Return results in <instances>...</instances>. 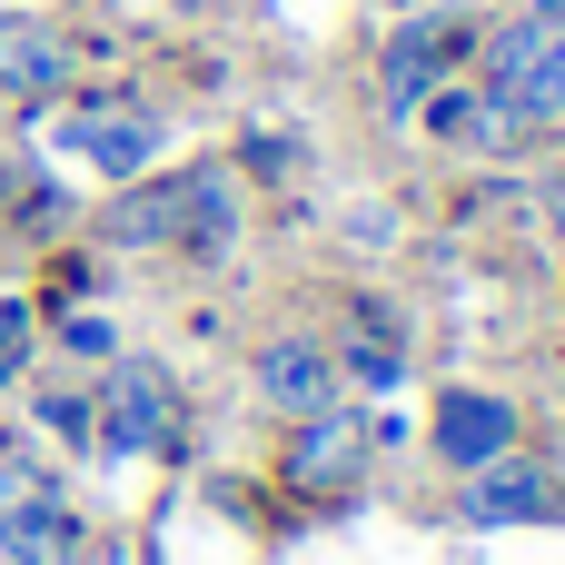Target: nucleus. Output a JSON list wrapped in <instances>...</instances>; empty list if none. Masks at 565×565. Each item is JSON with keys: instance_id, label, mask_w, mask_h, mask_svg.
<instances>
[{"instance_id": "f257e3e1", "label": "nucleus", "mask_w": 565, "mask_h": 565, "mask_svg": "<svg viewBox=\"0 0 565 565\" xmlns=\"http://www.w3.org/2000/svg\"><path fill=\"white\" fill-rule=\"evenodd\" d=\"M556 109H565V0H526V10H507V30L487 40L477 129H487V139H536Z\"/></svg>"}, {"instance_id": "f03ea898", "label": "nucleus", "mask_w": 565, "mask_h": 565, "mask_svg": "<svg viewBox=\"0 0 565 565\" xmlns=\"http://www.w3.org/2000/svg\"><path fill=\"white\" fill-rule=\"evenodd\" d=\"M0 556L10 565L79 556V516H70V497H60V477L40 457H0Z\"/></svg>"}, {"instance_id": "7ed1b4c3", "label": "nucleus", "mask_w": 565, "mask_h": 565, "mask_svg": "<svg viewBox=\"0 0 565 565\" xmlns=\"http://www.w3.org/2000/svg\"><path fill=\"white\" fill-rule=\"evenodd\" d=\"M159 109H139V99H79L70 119H60V149H70V169H89V179H149V159H159Z\"/></svg>"}, {"instance_id": "20e7f679", "label": "nucleus", "mask_w": 565, "mask_h": 565, "mask_svg": "<svg viewBox=\"0 0 565 565\" xmlns=\"http://www.w3.org/2000/svg\"><path fill=\"white\" fill-rule=\"evenodd\" d=\"M179 437V387L169 367H109V397H99V457H159Z\"/></svg>"}, {"instance_id": "39448f33", "label": "nucleus", "mask_w": 565, "mask_h": 565, "mask_svg": "<svg viewBox=\"0 0 565 565\" xmlns=\"http://www.w3.org/2000/svg\"><path fill=\"white\" fill-rule=\"evenodd\" d=\"M169 248L179 258H228L238 248V189L228 169H169Z\"/></svg>"}, {"instance_id": "423d86ee", "label": "nucleus", "mask_w": 565, "mask_h": 565, "mask_svg": "<svg viewBox=\"0 0 565 565\" xmlns=\"http://www.w3.org/2000/svg\"><path fill=\"white\" fill-rule=\"evenodd\" d=\"M477 526H546L565 516V487L546 467H526V457H487V467H467V497H457Z\"/></svg>"}, {"instance_id": "0eeeda50", "label": "nucleus", "mask_w": 565, "mask_h": 565, "mask_svg": "<svg viewBox=\"0 0 565 565\" xmlns=\"http://www.w3.org/2000/svg\"><path fill=\"white\" fill-rule=\"evenodd\" d=\"M358 467H367V427H358L348 407H318V417H298L288 487H308V497H338V487H358Z\"/></svg>"}, {"instance_id": "6e6552de", "label": "nucleus", "mask_w": 565, "mask_h": 565, "mask_svg": "<svg viewBox=\"0 0 565 565\" xmlns=\"http://www.w3.org/2000/svg\"><path fill=\"white\" fill-rule=\"evenodd\" d=\"M258 397H268L278 417H318V407H338V367H328V348L278 338V348L258 358Z\"/></svg>"}, {"instance_id": "1a4fd4ad", "label": "nucleus", "mask_w": 565, "mask_h": 565, "mask_svg": "<svg viewBox=\"0 0 565 565\" xmlns=\"http://www.w3.org/2000/svg\"><path fill=\"white\" fill-rule=\"evenodd\" d=\"M507 447H516V407H507V397L457 387V397L437 407V457H447V467H487V457H507Z\"/></svg>"}, {"instance_id": "9d476101", "label": "nucleus", "mask_w": 565, "mask_h": 565, "mask_svg": "<svg viewBox=\"0 0 565 565\" xmlns=\"http://www.w3.org/2000/svg\"><path fill=\"white\" fill-rule=\"evenodd\" d=\"M60 79H70V40H60L50 20H30V10H0V89L40 99V89H60Z\"/></svg>"}, {"instance_id": "9b49d317", "label": "nucleus", "mask_w": 565, "mask_h": 565, "mask_svg": "<svg viewBox=\"0 0 565 565\" xmlns=\"http://www.w3.org/2000/svg\"><path fill=\"white\" fill-rule=\"evenodd\" d=\"M457 40H467V20H457V10H437V20H407V30L387 40V99L407 109V99H417V89H427L447 60H457Z\"/></svg>"}, {"instance_id": "f8f14e48", "label": "nucleus", "mask_w": 565, "mask_h": 565, "mask_svg": "<svg viewBox=\"0 0 565 565\" xmlns=\"http://www.w3.org/2000/svg\"><path fill=\"white\" fill-rule=\"evenodd\" d=\"M20 328H30V318H20V308H10V298H0V377H10V367H20Z\"/></svg>"}]
</instances>
